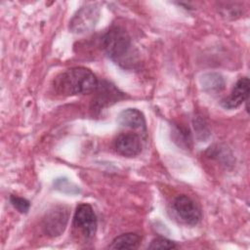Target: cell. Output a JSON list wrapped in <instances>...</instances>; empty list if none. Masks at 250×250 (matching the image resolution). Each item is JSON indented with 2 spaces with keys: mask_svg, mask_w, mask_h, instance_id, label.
Segmentation results:
<instances>
[{
  "mask_svg": "<svg viewBox=\"0 0 250 250\" xmlns=\"http://www.w3.org/2000/svg\"><path fill=\"white\" fill-rule=\"evenodd\" d=\"M99 80L88 68L71 67L60 73L54 80L55 91L62 96L90 94L96 91Z\"/></svg>",
  "mask_w": 250,
  "mask_h": 250,
  "instance_id": "obj_1",
  "label": "cell"
},
{
  "mask_svg": "<svg viewBox=\"0 0 250 250\" xmlns=\"http://www.w3.org/2000/svg\"><path fill=\"white\" fill-rule=\"evenodd\" d=\"M102 48L113 61L121 63L130 53L132 43L127 31L120 26H112L102 37Z\"/></svg>",
  "mask_w": 250,
  "mask_h": 250,
  "instance_id": "obj_2",
  "label": "cell"
},
{
  "mask_svg": "<svg viewBox=\"0 0 250 250\" xmlns=\"http://www.w3.org/2000/svg\"><path fill=\"white\" fill-rule=\"evenodd\" d=\"M69 219V208L66 205H56L49 209L42 220V229L46 235L57 237L62 234Z\"/></svg>",
  "mask_w": 250,
  "mask_h": 250,
  "instance_id": "obj_3",
  "label": "cell"
},
{
  "mask_svg": "<svg viewBox=\"0 0 250 250\" xmlns=\"http://www.w3.org/2000/svg\"><path fill=\"white\" fill-rule=\"evenodd\" d=\"M100 18V7L97 3L81 7L69 21V30L76 34L87 33L97 24Z\"/></svg>",
  "mask_w": 250,
  "mask_h": 250,
  "instance_id": "obj_4",
  "label": "cell"
},
{
  "mask_svg": "<svg viewBox=\"0 0 250 250\" xmlns=\"http://www.w3.org/2000/svg\"><path fill=\"white\" fill-rule=\"evenodd\" d=\"M73 227L78 229L86 239H91L95 236L98 220L91 205L81 203L77 206L73 216Z\"/></svg>",
  "mask_w": 250,
  "mask_h": 250,
  "instance_id": "obj_5",
  "label": "cell"
},
{
  "mask_svg": "<svg viewBox=\"0 0 250 250\" xmlns=\"http://www.w3.org/2000/svg\"><path fill=\"white\" fill-rule=\"evenodd\" d=\"M172 206L177 217L187 225L195 226L202 219L200 209L188 195H178L174 199Z\"/></svg>",
  "mask_w": 250,
  "mask_h": 250,
  "instance_id": "obj_6",
  "label": "cell"
},
{
  "mask_svg": "<svg viewBox=\"0 0 250 250\" xmlns=\"http://www.w3.org/2000/svg\"><path fill=\"white\" fill-rule=\"evenodd\" d=\"M95 93L96 97L94 98L92 104L93 110H101L104 106L110 105L124 98L123 93L107 81L99 82Z\"/></svg>",
  "mask_w": 250,
  "mask_h": 250,
  "instance_id": "obj_7",
  "label": "cell"
},
{
  "mask_svg": "<svg viewBox=\"0 0 250 250\" xmlns=\"http://www.w3.org/2000/svg\"><path fill=\"white\" fill-rule=\"evenodd\" d=\"M141 141L140 136L136 133H121L114 141V148L120 155L134 157L142 151Z\"/></svg>",
  "mask_w": 250,
  "mask_h": 250,
  "instance_id": "obj_8",
  "label": "cell"
},
{
  "mask_svg": "<svg viewBox=\"0 0 250 250\" xmlns=\"http://www.w3.org/2000/svg\"><path fill=\"white\" fill-rule=\"evenodd\" d=\"M249 96V79L241 77L233 86L229 97L222 101V105L225 108L232 109L238 107L242 103L248 100Z\"/></svg>",
  "mask_w": 250,
  "mask_h": 250,
  "instance_id": "obj_9",
  "label": "cell"
},
{
  "mask_svg": "<svg viewBox=\"0 0 250 250\" xmlns=\"http://www.w3.org/2000/svg\"><path fill=\"white\" fill-rule=\"evenodd\" d=\"M117 122L125 128L140 130L144 134L146 133L145 116L137 108H127L122 110L117 116Z\"/></svg>",
  "mask_w": 250,
  "mask_h": 250,
  "instance_id": "obj_10",
  "label": "cell"
},
{
  "mask_svg": "<svg viewBox=\"0 0 250 250\" xmlns=\"http://www.w3.org/2000/svg\"><path fill=\"white\" fill-rule=\"evenodd\" d=\"M142 237L135 232H127L116 236L108 246L110 249H136L141 243Z\"/></svg>",
  "mask_w": 250,
  "mask_h": 250,
  "instance_id": "obj_11",
  "label": "cell"
},
{
  "mask_svg": "<svg viewBox=\"0 0 250 250\" xmlns=\"http://www.w3.org/2000/svg\"><path fill=\"white\" fill-rule=\"evenodd\" d=\"M200 85L204 91L208 93H216L225 88V80L219 73L208 72L201 76Z\"/></svg>",
  "mask_w": 250,
  "mask_h": 250,
  "instance_id": "obj_12",
  "label": "cell"
},
{
  "mask_svg": "<svg viewBox=\"0 0 250 250\" xmlns=\"http://www.w3.org/2000/svg\"><path fill=\"white\" fill-rule=\"evenodd\" d=\"M54 187L56 189H58L62 192L70 193V194H76L80 191L79 188L77 186H75L74 184H72L70 181H68L65 178L57 179L54 182Z\"/></svg>",
  "mask_w": 250,
  "mask_h": 250,
  "instance_id": "obj_13",
  "label": "cell"
},
{
  "mask_svg": "<svg viewBox=\"0 0 250 250\" xmlns=\"http://www.w3.org/2000/svg\"><path fill=\"white\" fill-rule=\"evenodd\" d=\"M10 202L14 206V208L17 209L21 214L27 213L29 210V207H30V203L27 199H25L23 197L17 196V195H11Z\"/></svg>",
  "mask_w": 250,
  "mask_h": 250,
  "instance_id": "obj_14",
  "label": "cell"
},
{
  "mask_svg": "<svg viewBox=\"0 0 250 250\" xmlns=\"http://www.w3.org/2000/svg\"><path fill=\"white\" fill-rule=\"evenodd\" d=\"M177 245L175 242L165 238V237H156L151 240L150 244L147 246L148 249H174Z\"/></svg>",
  "mask_w": 250,
  "mask_h": 250,
  "instance_id": "obj_15",
  "label": "cell"
},
{
  "mask_svg": "<svg viewBox=\"0 0 250 250\" xmlns=\"http://www.w3.org/2000/svg\"><path fill=\"white\" fill-rule=\"evenodd\" d=\"M225 6L219 8V11L223 17L226 19H234L236 17H239L241 14L240 8H237L235 4L233 3H225Z\"/></svg>",
  "mask_w": 250,
  "mask_h": 250,
  "instance_id": "obj_16",
  "label": "cell"
}]
</instances>
